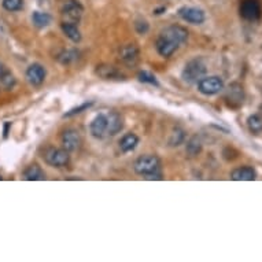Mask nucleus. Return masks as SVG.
I'll use <instances>...</instances> for the list:
<instances>
[{
    "mask_svg": "<svg viewBox=\"0 0 262 262\" xmlns=\"http://www.w3.org/2000/svg\"><path fill=\"white\" fill-rule=\"evenodd\" d=\"M46 76H47V72H46V69L43 68L40 63H33L27 70L28 81L32 85H35V87L42 85L44 83V80H46Z\"/></svg>",
    "mask_w": 262,
    "mask_h": 262,
    "instance_id": "10",
    "label": "nucleus"
},
{
    "mask_svg": "<svg viewBox=\"0 0 262 262\" xmlns=\"http://www.w3.org/2000/svg\"><path fill=\"white\" fill-rule=\"evenodd\" d=\"M188 39V32L180 25L165 28L157 39V51L163 58L172 57Z\"/></svg>",
    "mask_w": 262,
    "mask_h": 262,
    "instance_id": "1",
    "label": "nucleus"
},
{
    "mask_svg": "<svg viewBox=\"0 0 262 262\" xmlns=\"http://www.w3.org/2000/svg\"><path fill=\"white\" fill-rule=\"evenodd\" d=\"M178 16L181 17L184 21L194 24V25H200L206 20L203 10H200L198 7H183L178 10Z\"/></svg>",
    "mask_w": 262,
    "mask_h": 262,
    "instance_id": "8",
    "label": "nucleus"
},
{
    "mask_svg": "<svg viewBox=\"0 0 262 262\" xmlns=\"http://www.w3.org/2000/svg\"><path fill=\"white\" fill-rule=\"evenodd\" d=\"M6 70H7V69L5 68V65H3V63L0 62V74H3V73H5Z\"/></svg>",
    "mask_w": 262,
    "mask_h": 262,
    "instance_id": "28",
    "label": "nucleus"
},
{
    "mask_svg": "<svg viewBox=\"0 0 262 262\" xmlns=\"http://www.w3.org/2000/svg\"><path fill=\"white\" fill-rule=\"evenodd\" d=\"M121 59L126 63V65H136L139 61V48L135 44H128L125 47L121 48L120 51Z\"/></svg>",
    "mask_w": 262,
    "mask_h": 262,
    "instance_id": "12",
    "label": "nucleus"
},
{
    "mask_svg": "<svg viewBox=\"0 0 262 262\" xmlns=\"http://www.w3.org/2000/svg\"><path fill=\"white\" fill-rule=\"evenodd\" d=\"M91 133L96 139H103L107 135V116L99 114L95 117V120L91 122Z\"/></svg>",
    "mask_w": 262,
    "mask_h": 262,
    "instance_id": "11",
    "label": "nucleus"
},
{
    "mask_svg": "<svg viewBox=\"0 0 262 262\" xmlns=\"http://www.w3.org/2000/svg\"><path fill=\"white\" fill-rule=\"evenodd\" d=\"M24 177L28 181H42V180H46V173L37 163H33L25 169Z\"/></svg>",
    "mask_w": 262,
    "mask_h": 262,
    "instance_id": "15",
    "label": "nucleus"
},
{
    "mask_svg": "<svg viewBox=\"0 0 262 262\" xmlns=\"http://www.w3.org/2000/svg\"><path fill=\"white\" fill-rule=\"evenodd\" d=\"M206 65L202 59H192L189 62L185 63L184 66L183 73H181V77L185 83L188 84H194V83H198L204 74H206Z\"/></svg>",
    "mask_w": 262,
    "mask_h": 262,
    "instance_id": "4",
    "label": "nucleus"
},
{
    "mask_svg": "<svg viewBox=\"0 0 262 262\" xmlns=\"http://www.w3.org/2000/svg\"><path fill=\"white\" fill-rule=\"evenodd\" d=\"M81 135H80L79 131H76V129H66V131L63 132L62 135V144L63 148L66 150V151L72 152V151H77L81 146Z\"/></svg>",
    "mask_w": 262,
    "mask_h": 262,
    "instance_id": "7",
    "label": "nucleus"
},
{
    "mask_svg": "<svg viewBox=\"0 0 262 262\" xmlns=\"http://www.w3.org/2000/svg\"><path fill=\"white\" fill-rule=\"evenodd\" d=\"M122 117L117 111H111L110 114H107V135L114 136L122 129Z\"/></svg>",
    "mask_w": 262,
    "mask_h": 262,
    "instance_id": "14",
    "label": "nucleus"
},
{
    "mask_svg": "<svg viewBox=\"0 0 262 262\" xmlns=\"http://www.w3.org/2000/svg\"><path fill=\"white\" fill-rule=\"evenodd\" d=\"M32 21L35 24V27L37 28H47L51 21H53V18L50 14L47 13H42V11H35L33 13V16H32Z\"/></svg>",
    "mask_w": 262,
    "mask_h": 262,
    "instance_id": "18",
    "label": "nucleus"
},
{
    "mask_svg": "<svg viewBox=\"0 0 262 262\" xmlns=\"http://www.w3.org/2000/svg\"><path fill=\"white\" fill-rule=\"evenodd\" d=\"M224 89V81L218 76H209V77H202L198 81V91L206 96H213V95L220 94Z\"/></svg>",
    "mask_w": 262,
    "mask_h": 262,
    "instance_id": "5",
    "label": "nucleus"
},
{
    "mask_svg": "<svg viewBox=\"0 0 262 262\" xmlns=\"http://www.w3.org/2000/svg\"><path fill=\"white\" fill-rule=\"evenodd\" d=\"M96 73L99 74L102 79H117V77H120V73H118V70L116 68H113V66H107V65H100L96 69Z\"/></svg>",
    "mask_w": 262,
    "mask_h": 262,
    "instance_id": "19",
    "label": "nucleus"
},
{
    "mask_svg": "<svg viewBox=\"0 0 262 262\" xmlns=\"http://www.w3.org/2000/svg\"><path fill=\"white\" fill-rule=\"evenodd\" d=\"M3 7L10 13L20 11L24 7V0H3Z\"/></svg>",
    "mask_w": 262,
    "mask_h": 262,
    "instance_id": "23",
    "label": "nucleus"
},
{
    "mask_svg": "<svg viewBox=\"0 0 262 262\" xmlns=\"http://www.w3.org/2000/svg\"><path fill=\"white\" fill-rule=\"evenodd\" d=\"M77 55H79V54L76 53L74 50H68V51H63L58 57V59L59 62L63 63V65H69V63L74 62V61L77 59Z\"/></svg>",
    "mask_w": 262,
    "mask_h": 262,
    "instance_id": "24",
    "label": "nucleus"
},
{
    "mask_svg": "<svg viewBox=\"0 0 262 262\" xmlns=\"http://www.w3.org/2000/svg\"><path fill=\"white\" fill-rule=\"evenodd\" d=\"M200 151H202V143H200L199 137H191L189 142L187 143V154L189 157H196Z\"/></svg>",
    "mask_w": 262,
    "mask_h": 262,
    "instance_id": "21",
    "label": "nucleus"
},
{
    "mask_svg": "<svg viewBox=\"0 0 262 262\" xmlns=\"http://www.w3.org/2000/svg\"><path fill=\"white\" fill-rule=\"evenodd\" d=\"M139 144V137L135 133H126L120 140V148L122 152H131Z\"/></svg>",
    "mask_w": 262,
    "mask_h": 262,
    "instance_id": "17",
    "label": "nucleus"
},
{
    "mask_svg": "<svg viewBox=\"0 0 262 262\" xmlns=\"http://www.w3.org/2000/svg\"><path fill=\"white\" fill-rule=\"evenodd\" d=\"M257 177L255 170L251 166H241V168H236L231 173V178L235 181H252Z\"/></svg>",
    "mask_w": 262,
    "mask_h": 262,
    "instance_id": "13",
    "label": "nucleus"
},
{
    "mask_svg": "<svg viewBox=\"0 0 262 262\" xmlns=\"http://www.w3.org/2000/svg\"><path fill=\"white\" fill-rule=\"evenodd\" d=\"M184 139H185V133H184L183 129L176 128V129H173V132L170 133V137H169V146L178 147L180 144H183Z\"/></svg>",
    "mask_w": 262,
    "mask_h": 262,
    "instance_id": "22",
    "label": "nucleus"
},
{
    "mask_svg": "<svg viewBox=\"0 0 262 262\" xmlns=\"http://www.w3.org/2000/svg\"><path fill=\"white\" fill-rule=\"evenodd\" d=\"M62 16L68 20L66 22L77 24L80 21L81 16H83V6L77 3L76 0H69L68 3L63 6Z\"/></svg>",
    "mask_w": 262,
    "mask_h": 262,
    "instance_id": "9",
    "label": "nucleus"
},
{
    "mask_svg": "<svg viewBox=\"0 0 262 262\" xmlns=\"http://www.w3.org/2000/svg\"><path fill=\"white\" fill-rule=\"evenodd\" d=\"M94 105L92 102H88V103H83V105H80L79 107H74V109H72V110L69 111V113H66L65 114V117H72V116H76V114H80V113H83L84 110H88L91 106Z\"/></svg>",
    "mask_w": 262,
    "mask_h": 262,
    "instance_id": "27",
    "label": "nucleus"
},
{
    "mask_svg": "<svg viewBox=\"0 0 262 262\" xmlns=\"http://www.w3.org/2000/svg\"><path fill=\"white\" fill-rule=\"evenodd\" d=\"M0 180H2V176H0Z\"/></svg>",
    "mask_w": 262,
    "mask_h": 262,
    "instance_id": "29",
    "label": "nucleus"
},
{
    "mask_svg": "<svg viewBox=\"0 0 262 262\" xmlns=\"http://www.w3.org/2000/svg\"><path fill=\"white\" fill-rule=\"evenodd\" d=\"M61 28H62L63 33L66 35V37H69L72 42H81V32H80L79 27L76 24H73V22H62Z\"/></svg>",
    "mask_w": 262,
    "mask_h": 262,
    "instance_id": "16",
    "label": "nucleus"
},
{
    "mask_svg": "<svg viewBox=\"0 0 262 262\" xmlns=\"http://www.w3.org/2000/svg\"><path fill=\"white\" fill-rule=\"evenodd\" d=\"M240 17L246 21L254 22L261 17V3L258 0H243L240 3Z\"/></svg>",
    "mask_w": 262,
    "mask_h": 262,
    "instance_id": "6",
    "label": "nucleus"
},
{
    "mask_svg": "<svg viewBox=\"0 0 262 262\" xmlns=\"http://www.w3.org/2000/svg\"><path fill=\"white\" fill-rule=\"evenodd\" d=\"M247 126L251 133L258 135L262 132V116L259 114H252L247 118Z\"/></svg>",
    "mask_w": 262,
    "mask_h": 262,
    "instance_id": "20",
    "label": "nucleus"
},
{
    "mask_svg": "<svg viewBox=\"0 0 262 262\" xmlns=\"http://www.w3.org/2000/svg\"><path fill=\"white\" fill-rule=\"evenodd\" d=\"M133 169L137 174L146 176L147 178H157L161 180L162 176L159 173L161 169V161L157 155H142L136 159L133 165Z\"/></svg>",
    "mask_w": 262,
    "mask_h": 262,
    "instance_id": "2",
    "label": "nucleus"
},
{
    "mask_svg": "<svg viewBox=\"0 0 262 262\" xmlns=\"http://www.w3.org/2000/svg\"><path fill=\"white\" fill-rule=\"evenodd\" d=\"M0 83H2V85L5 88L10 89L11 87H14V84H16V77L9 70H6L5 73L0 74Z\"/></svg>",
    "mask_w": 262,
    "mask_h": 262,
    "instance_id": "25",
    "label": "nucleus"
},
{
    "mask_svg": "<svg viewBox=\"0 0 262 262\" xmlns=\"http://www.w3.org/2000/svg\"><path fill=\"white\" fill-rule=\"evenodd\" d=\"M139 80L142 81V83H147V84H151L158 87V81L155 79V76H152L151 73H148V72H140L139 73Z\"/></svg>",
    "mask_w": 262,
    "mask_h": 262,
    "instance_id": "26",
    "label": "nucleus"
},
{
    "mask_svg": "<svg viewBox=\"0 0 262 262\" xmlns=\"http://www.w3.org/2000/svg\"><path fill=\"white\" fill-rule=\"evenodd\" d=\"M43 159L44 162L53 166V168H63L70 162L69 151L65 148H57V147H47L43 151Z\"/></svg>",
    "mask_w": 262,
    "mask_h": 262,
    "instance_id": "3",
    "label": "nucleus"
}]
</instances>
